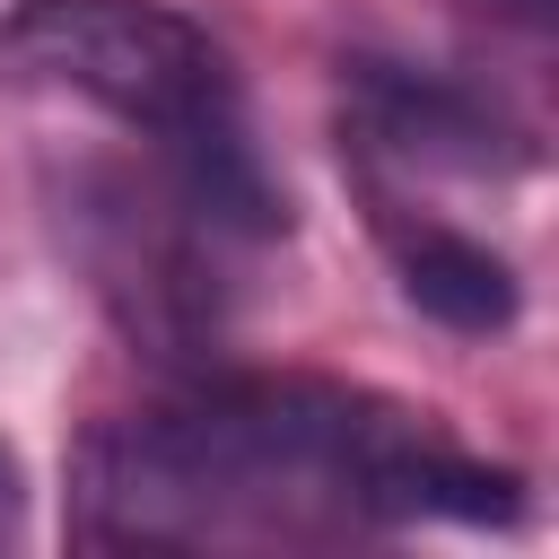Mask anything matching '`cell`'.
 I'll return each mask as SVG.
<instances>
[{"label":"cell","instance_id":"obj_1","mask_svg":"<svg viewBox=\"0 0 559 559\" xmlns=\"http://www.w3.org/2000/svg\"><path fill=\"white\" fill-rule=\"evenodd\" d=\"M507 515L515 480L445 445L428 411L314 376L192 384L79 445V542L105 550H262Z\"/></svg>","mask_w":559,"mask_h":559},{"label":"cell","instance_id":"obj_2","mask_svg":"<svg viewBox=\"0 0 559 559\" xmlns=\"http://www.w3.org/2000/svg\"><path fill=\"white\" fill-rule=\"evenodd\" d=\"M0 87L87 105L157 148V175L227 245L288 227V192L253 140L227 52L166 0H17L0 17Z\"/></svg>","mask_w":559,"mask_h":559},{"label":"cell","instance_id":"obj_3","mask_svg":"<svg viewBox=\"0 0 559 559\" xmlns=\"http://www.w3.org/2000/svg\"><path fill=\"white\" fill-rule=\"evenodd\" d=\"M70 236L96 271V288L114 297V314L148 341H201L218 323V227L192 218V201L157 175H79L70 183Z\"/></svg>","mask_w":559,"mask_h":559},{"label":"cell","instance_id":"obj_4","mask_svg":"<svg viewBox=\"0 0 559 559\" xmlns=\"http://www.w3.org/2000/svg\"><path fill=\"white\" fill-rule=\"evenodd\" d=\"M341 122H349V148L367 175H515L533 148L524 131L480 105L472 87L437 79V70H402V61H358L349 70V96H341Z\"/></svg>","mask_w":559,"mask_h":559},{"label":"cell","instance_id":"obj_5","mask_svg":"<svg viewBox=\"0 0 559 559\" xmlns=\"http://www.w3.org/2000/svg\"><path fill=\"white\" fill-rule=\"evenodd\" d=\"M376 227H384V253L402 271V297L419 314H437L445 332H507L515 323V271L507 253H489L472 227L437 218V210H411L402 192H376Z\"/></svg>","mask_w":559,"mask_h":559},{"label":"cell","instance_id":"obj_6","mask_svg":"<svg viewBox=\"0 0 559 559\" xmlns=\"http://www.w3.org/2000/svg\"><path fill=\"white\" fill-rule=\"evenodd\" d=\"M17 524H26V472H17V454L0 445V550L17 542Z\"/></svg>","mask_w":559,"mask_h":559},{"label":"cell","instance_id":"obj_7","mask_svg":"<svg viewBox=\"0 0 559 559\" xmlns=\"http://www.w3.org/2000/svg\"><path fill=\"white\" fill-rule=\"evenodd\" d=\"M498 9H507V17H524V26H542V17H550V0H498Z\"/></svg>","mask_w":559,"mask_h":559}]
</instances>
